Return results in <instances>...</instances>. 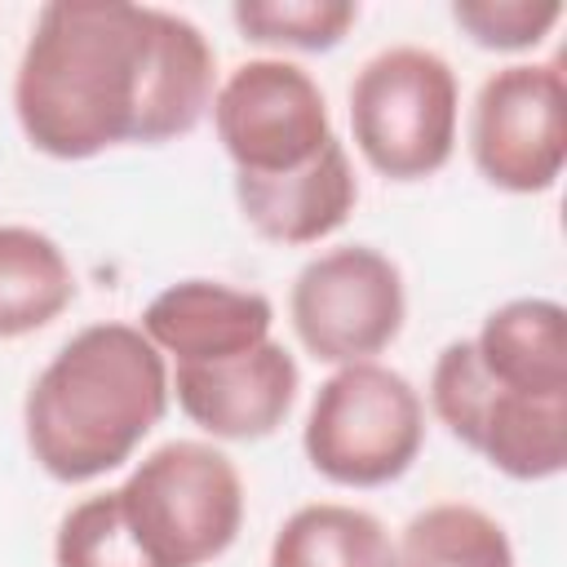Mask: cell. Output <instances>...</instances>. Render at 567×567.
Returning a JSON list of instances; mask_svg holds the SVG:
<instances>
[{"label":"cell","mask_w":567,"mask_h":567,"mask_svg":"<svg viewBox=\"0 0 567 567\" xmlns=\"http://www.w3.org/2000/svg\"><path fill=\"white\" fill-rule=\"evenodd\" d=\"M213 93L208 35L173 9L128 0L44 4L13 71L18 128L49 159L177 142L213 111Z\"/></svg>","instance_id":"cell-1"},{"label":"cell","mask_w":567,"mask_h":567,"mask_svg":"<svg viewBox=\"0 0 567 567\" xmlns=\"http://www.w3.org/2000/svg\"><path fill=\"white\" fill-rule=\"evenodd\" d=\"M168 399V359L137 323H89L31 381L22 439L53 483L80 487L133 461Z\"/></svg>","instance_id":"cell-2"},{"label":"cell","mask_w":567,"mask_h":567,"mask_svg":"<svg viewBox=\"0 0 567 567\" xmlns=\"http://www.w3.org/2000/svg\"><path fill=\"white\" fill-rule=\"evenodd\" d=\"M120 518L151 567H204L244 527V478L204 439H168L115 487Z\"/></svg>","instance_id":"cell-3"},{"label":"cell","mask_w":567,"mask_h":567,"mask_svg":"<svg viewBox=\"0 0 567 567\" xmlns=\"http://www.w3.org/2000/svg\"><path fill=\"white\" fill-rule=\"evenodd\" d=\"M461 124V84L447 58L421 44L372 53L350 84V133L363 164L390 182L447 168Z\"/></svg>","instance_id":"cell-4"},{"label":"cell","mask_w":567,"mask_h":567,"mask_svg":"<svg viewBox=\"0 0 567 567\" xmlns=\"http://www.w3.org/2000/svg\"><path fill=\"white\" fill-rule=\"evenodd\" d=\"M421 447L425 399L403 372L377 359L332 368L310 399L301 452L310 470L337 487H385L412 470Z\"/></svg>","instance_id":"cell-5"},{"label":"cell","mask_w":567,"mask_h":567,"mask_svg":"<svg viewBox=\"0 0 567 567\" xmlns=\"http://www.w3.org/2000/svg\"><path fill=\"white\" fill-rule=\"evenodd\" d=\"M425 399L439 425L505 478L545 483L567 470V399L501 385L483 372L470 337L439 350Z\"/></svg>","instance_id":"cell-6"},{"label":"cell","mask_w":567,"mask_h":567,"mask_svg":"<svg viewBox=\"0 0 567 567\" xmlns=\"http://www.w3.org/2000/svg\"><path fill=\"white\" fill-rule=\"evenodd\" d=\"M288 319L310 359L332 368L368 363L403 332V270L372 244L328 248L297 270L288 292Z\"/></svg>","instance_id":"cell-7"},{"label":"cell","mask_w":567,"mask_h":567,"mask_svg":"<svg viewBox=\"0 0 567 567\" xmlns=\"http://www.w3.org/2000/svg\"><path fill=\"white\" fill-rule=\"evenodd\" d=\"M213 128L244 177L310 164L337 133L319 80L288 58H248L213 93Z\"/></svg>","instance_id":"cell-8"},{"label":"cell","mask_w":567,"mask_h":567,"mask_svg":"<svg viewBox=\"0 0 567 567\" xmlns=\"http://www.w3.org/2000/svg\"><path fill=\"white\" fill-rule=\"evenodd\" d=\"M470 159L505 195H540L567 164V84L558 62L492 71L470 106Z\"/></svg>","instance_id":"cell-9"},{"label":"cell","mask_w":567,"mask_h":567,"mask_svg":"<svg viewBox=\"0 0 567 567\" xmlns=\"http://www.w3.org/2000/svg\"><path fill=\"white\" fill-rule=\"evenodd\" d=\"M168 390L190 425L221 443H257L270 439L301 390L297 359L270 337L248 354L221 363H173Z\"/></svg>","instance_id":"cell-10"},{"label":"cell","mask_w":567,"mask_h":567,"mask_svg":"<svg viewBox=\"0 0 567 567\" xmlns=\"http://www.w3.org/2000/svg\"><path fill=\"white\" fill-rule=\"evenodd\" d=\"M146 341L173 363H221L270 341L275 306L257 288L221 279H177L142 310Z\"/></svg>","instance_id":"cell-11"},{"label":"cell","mask_w":567,"mask_h":567,"mask_svg":"<svg viewBox=\"0 0 567 567\" xmlns=\"http://www.w3.org/2000/svg\"><path fill=\"white\" fill-rule=\"evenodd\" d=\"M239 217L270 244L306 248L346 226L359 204V177L341 137H332L310 164L279 177H244L235 173Z\"/></svg>","instance_id":"cell-12"},{"label":"cell","mask_w":567,"mask_h":567,"mask_svg":"<svg viewBox=\"0 0 567 567\" xmlns=\"http://www.w3.org/2000/svg\"><path fill=\"white\" fill-rule=\"evenodd\" d=\"M470 346L501 385L567 399V310L554 297H514L496 306Z\"/></svg>","instance_id":"cell-13"},{"label":"cell","mask_w":567,"mask_h":567,"mask_svg":"<svg viewBox=\"0 0 567 567\" xmlns=\"http://www.w3.org/2000/svg\"><path fill=\"white\" fill-rule=\"evenodd\" d=\"M75 270L53 235L35 226H0V341L49 328L75 301Z\"/></svg>","instance_id":"cell-14"},{"label":"cell","mask_w":567,"mask_h":567,"mask_svg":"<svg viewBox=\"0 0 567 567\" xmlns=\"http://www.w3.org/2000/svg\"><path fill=\"white\" fill-rule=\"evenodd\" d=\"M266 567H394V540L372 509L315 501L279 523Z\"/></svg>","instance_id":"cell-15"},{"label":"cell","mask_w":567,"mask_h":567,"mask_svg":"<svg viewBox=\"0 0 567 567\" xmlns=\"http://www.w3.org/2000/svg\"><path fill=\"white\" fill-rule=\"evenodd\" d=\"M394 567H514V545L487 509L439 501L403 523Z\"/></svg>","instance_id":"cell-16"},{"label":"cell","mask_w":567,"mask_h":567,"mask_svg":"<svg viewBox=\"0 0 567 567\" xmlns=\"http://www.w3.org/2000/svg\"><path fill=\"white\" fill-rule=\"evenodd\" d=\"M230 22L248 44L328 53L359 22V4L350 0H239L230 4Z\"/></svg>","instance_id":"cell-17"},{"label":"cell","mask_w":567,"mask_h":567,"mask_svg":"<svg viewBox=\"0 0 567 567\" xmlns=\"http://www.w3.org/2000/svg\"><path fill=\"white\" fill-rule=\"evenodd\" d=\"M53 567H151L120 518L115 487L71 505L53 536Z\"/></svg>","instance_id":"cell-18"},{"label":"cell","mask_w":567,"mask_h":567,"mask_svg":"<svg viewBox=\"0 0 567 567\" xmlns=\"http://www.w3.org/2000/svg\"><path fill=\"white\" fill-rule=\"evenodd\" d=\"M452 22L478 49L492 53H523L536 49L558 22V0H452Z\"/></svg>","instance_id":"cell-19"}]
</instances>
